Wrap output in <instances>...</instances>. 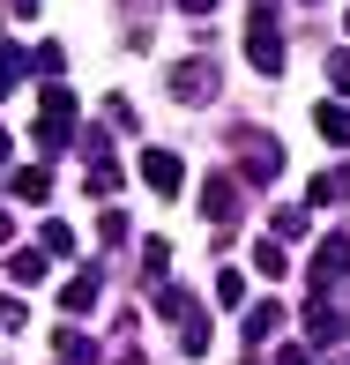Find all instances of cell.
<instances>
[{"label":"cell","instance_id":"cell-1","mask_svg":"<svg viewBox=\"0 0 350 365\" xmlns=\"http://www.w3.org/2000/svg\"><path fill=\"white\" fill-rule=\"evenodd\" d=\"M246 60H254L261 75H283V30L269 8H254V23H246Z\"/></svg>","mask_w":350,"mask_h":365},{"label":"cell","instance_id":"cell-2","mask_svg":"<svg viewBox=\"0 0 350 365\" xmlns=\"http://www.w3.org/2000/svg\"><path fill=\"white\" fill-rule=\"evenodd\" d=\"M306 276H313V291H328V284H343V276H350V239H343V231H336V239H321V246H313Z\"/></svg>","mask_w":350,"mask_h":365},{"label":"cell","instance_id":"cell-3","mask_svg":"<svg viewBox=\"0 0 350 365\" xmlns=\"http://www.w3.org/2000/svg\"><path fill=\"white\" fill-rule=\"evenodd\" d=\"M239 172L254 179V187H269V179L283 172V149H276L269 135H239Z\"/></svg>","mask_w":350,"mask_h":365},{"label":"cell","instance_id":"cell-4","mask_svg":"<svg viewBox=\"0 0 350 365\" xmlns=\"http://www.w3.org/2000/svg\"><path fill=\"white\" fill-rule=\"evenodd\" d=\"M172 97H179V105H209V97H216V68H209V60H179V68H172Z\"/></svg>","mask_w":350,"mask_h":365},{"label":"cell","instance_id":"cell-5","mask_svg":"<svg viewBox=\"0 0 350 365\" xmlns=\"http://www.w3.org/2000/svg\"><path fill=\"white\" fill-rule=\"evenodd\" d=\"M306 336H313V343H328V351H336V343L350 336L343 306H328V291H321V298H313V306H306Z\"/></svg>","mask_w":350,"mask_h":365},{"label":"cell","instance_id":"cell-6","mask_svg":"<svg viewBox=\"0 0 350 365\" xmlns=\"http://www.w3.org/2000/svg\"><path fill=\"white\" fill-rule=\"evenodd\" d=\"M313 135H321L328 149H350V105H343V97H336V105H328V97L313 105Z\"/></svg>","mask_w":350,"mask_h":365},{"label":"cell","instance_id":"cell-7","mask_svg":"<svg viewBox=\"0 0 350 365\" xmlns=\"http://www.w3.org/2000/svg\"><path fill=\"white\" fill-rule=\"evenodd\" d=\"M45 194H53V172H45V164H15V172H8V202H30V209H38Z\"/></svg>","mask_w":350,"mask_h":365},{"label":"cell","instance_id":"cell-8","mask_svg":"<svg viewBox=\"0 0 350 365\" xmlns=\"http://www.w3.org/2000/svg\"><path fill=\"white\" fill-rule=\"evenodd\" d=\"M142 187L149 194H179V157L172 149H142Z\"/></svg>","mask_w":350,"mask_h":365},{"label":"cell","instance_id":"cell-9","mask_svg":"<svg viewBox=\"0 0 350 365\" xmlns=\"http://www.w3.org/2000/svg\"><path fill=\"white\" fill-rule=\"evenodd\" d=\"M239 217V179H209L202 187V224H231Z\"/></svg>","mask_w":350,"mask_h":365},{"label":"cell","instance_id":"cell-10","mask_svg":"<svg viewBox=\"0 0 350 365\" xmlns=\"http://www.w3.org/2000/svg\"><path fill=\"white\" fill-rule=\"evenodd\" d=\"M97 269H82V276H68V291H60V313H68V321H90V306H97Z\"/></svg>","mask_w":350,"mask_h":365},{"label":"cell","instance_id":"cell-11","mask_svg":"<svg viewBox=\"0 0 350 365\" xmlns=\"http://www.w3.org/2000/svg\"><path fill=\"white\" fill-rule=\"evenodd\" d=\"M53 351H60V365H97V343L82 336V328H60V343H53Z\"/></svg>","mask_w":350,"mask_h":365},{"label":"cell","instance_id":"cell-12","mask_svg":"<svg viewBox=\"0 0 350 365\" xmlns=\"http://www.w3.org/2000/svg\"><path fill=\"white\" fill-rule=\"evenodd\" d=\"M8 284H30V291H38V284H45V254H30V246H23V254H8Z\"/></svg>","mask_w":350,"mask_h":365},{"label":"cell","instance_id":"cell-13","mask_svg":"<svg viewBox=\"0 0 350 365\" xmlns=\"http://www.w3.org/2000/svg\"><path fill=\"white\" fill-rule=\"evenodd\" d=\"M276 328H283V306H254L246 313V343H269Z\"/></svg>","mask_w":350,"mask_h":365},{"label":"cell","instance_id":"cell-14","mask_svg":"<svg viewBox=\"0 0 350 365\" xmlns=\"http://www.w3.org/2000/svg\"><path fill=\"white\" fill-rule=\"evenodd\" d=\"M179 351H187V358L209 351V321H202V313H187V321H179Z\"/></svg>","mask_w":350,"mask_h":365},{"label":"cell","instance_id":"cell-15","mask_svg":"<svg viewBox=\"0 0 350 365\" xmlns=\"http://www.w3.org/2000/svg\"><path fill=\"white\" fill-rule=\"evenodd\" d=\"M30 75V53H15V45H0V97L15 90V82Z\"/></svg>","mask_w":350,"mask_h":365},{"label":"cell","instance_id":"cell-16","mask_svg":"<svg viewBox=\"0 0 350 365\" xmlns=\"http://www.w3.org/2000/svg\"><path fill=\"white\" fill-rule=\"evenodd\" d=\"M254 269H261V276H269V284H276V276H291V254L261 239V246H254Z\"/></svg>","mask_w":350,"mask_h":365},{"label":"cell","instance_id":"cell-17","mask_svg":"<svg viewBox=\"0 0 350 365\" xmlns=\"http://www.w3.org/2000/svg\"><path fill=\"white\" fill-rule=\"evenodd\" d=\"M142 276L157 284V276H172V239H149V254H142Z\"/></svg>","mask_w":350,"mask_h":365},{"label":"cell","instance_id":"cell-18","mask_svg":"<svg viewBox=\"0 0 350 365\" xmlns=\"http://www.w3.org/2000/svg\"><path fill=\"white\" fill-rule=\"evenodd\" d=\"M38 254H45V261H53V254H75V231H68V224H45V231H38Z\"/></svg>","mask_w":350,"mask_h":365},{"label":"cell","instance_id":"cell-19","mask_svg":"<svg viewBox=\"0 0 350 365\" xmlns=\"http://www.w3.org/2000/svg\"><path fill=\"white\" fill-rule=\"evenodd\" d=\"M149 313H157V321H187L194 298H187V291H157V306H149Z\"/></svg>","mask_w":350,"mask_h":365},{"label":"cell","instance_id":"cell-20","mask_svg":"<svg viewBox=\"0 0 350 365\" xmlns=\"http://www.w3.org/2000/svg\"><path fill=\"white\" fill-rule=\"evenodd\" d=\"M90 194H120V164L112 157H90Z\"/></svg>","mask_w":350,"mask_h":365},{"label":"cell","instance_id":"cell-21","mask_svg":"<svg viewBox=\"0 0 350 365\" xmlns=\"http://www.w3.org/2000/svg\"><path fill=\"white\" fill-rule=\"evenodd\" d=\"M328 90L350 97V53H328Z\"/></svg>","mask_w":350,"mask_h":365},{"label":"cell","instance_id":"cell-22","mask_svg":"<svg viewBox=\"0 0 350 365\" xmlns=\"http://www.w3.org/2000/svg\"><path fill=\"white\" fill-rule=\"evenodd\" d=\"M23 321H30V306L15 291H0V328H23Z\"/></svg>","mask_w":350,"mask_h":365},{"label":"cell","instance_id":"cell-23","mask_svg":"<svg viewBox=\"0 0 350 365\" xmlns=\"http://www.w3.org/2000/svg\"><path fill=\"white\" fill-rule=\"evenodd\" d=\"M60 68H68V53H60V45H38V68H30V75H45V82H53Z\"/></svg>","mask_w":350,"mask_h":365},{"label":"cell","instance_id":"cell-24","mask_svg":"<svg viewBox=\"0 0 350 365\" xmlns=\"http://www.w3.org/2000/svg\"><path fill=\"white\" fill-rule=\"evenodd\" d=\"M97 239H105V246L127 239V217H120V209H105V217H97Z\"/></svg>","mask_w":350,"mask_h":365},{"label":"cell","instance_id":"cell-25","mask_svg":"<svg viewBox=\"0 0 350 365\" xmlns=\"http://www.w3.org/2000/svg\"><path fill=\"white\" fill-rule=\"evenodd\" d=\"M216 298H224V306H239V298H246V276L224 269V276H216Z\"/></svg>","mask_w":350,"mask_h":365},{"label":"cell","instance_id":"cell-26","mask_svg":"<svg viewBox=\"0 0 350 365\" xmlns=\"http://www.w3.org/2000/svg\"><path fill=\"white\" fill-rule=\"evenodd\" d=\"M306 231V209H276V239H298Z\"/></svg>","mask_w":350,"mask_h":365},{"label":"cell","instance_id":"cell-27","mask_svg":"<svg viewBox=\"0 0 350 365\" xmlns=\"http://www.w3.org/2000/svg\"><path fill=\"white\" fill-rule=\"evenodd\" d=\"M321 187L336 194V202H350V164H343V172H321Z\"/></svg>","mask_w":350,"mask_h":365},{"label":"cell","instance_id":"cell-28","mask_svg":"<svg viewBox=\"0 0 350 365\" xmlns=\"http://www.w3.org/2000/svg\"><path fill=\"white\" fill-rule=\"evenodd\" d=\"M276 365H313V351H306V343H283V351H276Z\"/></svg>","mask_w":350,"mask_h":365},{"label":"cell","instance_id":"cell-29","mask_svg":"<svg viewBox=\"0 0 350 365\" xmlns=\"http://www.w3.org/2000/svg\"><path fill=\"white\" fill-rule=\"evenodd\" d=\"M179 15H216V0H179Z\"/></svg>","mask_w":350,"mask_h":365},{"label":"cell","instance_id":"cell-30","mask_svg":"<svg viewBox=\"0 0 350 365\" xmlns=\"http://www.w3.org/2000/svg\"><path fill=\"white\" fill-rule=\"evenodd\" d=\"M8 15H23V23H30V15H38V0H8Z\"/></svg>","mask_w":350,"mask_h":365},{"label":"cell","instance_id":"cell-31","mask_svg":"<svg viewBox=\"0 0 350 365\" xmlns=\"http://www.w3.org/2000/svg\"><path fill=\"white\" fill-rule=\"evenodd\" d=\"M15 239V217H8V209H0V246H8Z\"/></svg>","mask_w":350,"mask_h":365},{"label":"cell","instance_id":"cell-32","mask_svg":"<svg viewBox=\"0 0 350 365\" xmlns=\"http://www.w3.org/2000/svg\"><path fill=\"white\" fill-rule=\"evenodd\" d=\"M0 172H8V127H0Z\"/></svg>","mask_w":350,"mask_h":365},{"label":"cell","instance_id":"cell-33","mask_svg":"<svg viewBox=\"0 0 350 365\" xmlns=\"http://www.w3.org/2000/svg\"><path fill=\"white\" fill-rule=\"evenodd\" d=\"M120 365H149V358H142V351H127V358H120Z\"/></svg>","mask_w":350,"mask_h":365},{"label":"cell","instance_id":"cell-34","mask_svg":"<svg viewBox=\"0 0 350 365\" xmlns=\"http://www.w3.org/2000/svg\"><path fill=\"white\" fill-rule=\"evenodd\" d=\"M261 8H269V15H276V0H261Z\"/></svg>","mask_w":350,"mask_h":365},{"label":"cell","instance_id":"cell-35","mask_svg":"<svg viewBox=\"0 0 350 365\" xmlns=\"http://www.w3.org/2000/svg\"><path fill=\"white\" fill-rule=\"evenodd\" d=\"M343 30H350V8H343Z\"/></svg>","mask_w":350,"mask_h":365}]
</instances>
